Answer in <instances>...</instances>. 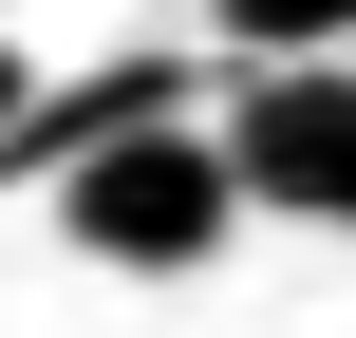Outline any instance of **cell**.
<instances>
[{"label": "cell", "mask_w": 356, "mask_h": 338, "mask_svg": "<svg viewBox=\"0 0 356 338\" xmlns=\"http://www.w3.org/2000/svg\"><path fill=\"white\" fill-rule=\"evenodd\" d=\"M225 226H244L225 132H207L169 75H113V94H94V132H75V169H56V245H75V263H113V282H207V263H225Z\"/></svg>", "instance_id": "1"}, {"label": "cell", "mask_w": 356, "mask_h": 338, "mask_svg": "<svg viewBox=\"0 0 356 338\" xmlns=\"http://www.w3.org/2000/svg\"><path fill=\"white\" fill-rule=\"evenodd\" d=\"M225 169L282 226H356V56H263L225 113Z\"/></svg>", "instance_id": "2"}, {"label": "cell", "mask_w": 356, "mask_h": 338, "mask_svg": "<svg viewBox=\"0 0 356 338\" xmlns=\"http://www.w3.org/2000/svg\"><path fill=\"white\" fill-rule=\"evenodd\" d=\"M207 38H244V56H356V0H207Z\"/></svg>", "instance_id": "3"}, {"label": "cell", "mask_w": 356, "mask_h": 338, "mask_svg": "<svg viewBox=\"0 0 356 338\" xmlns=\"http://www.w3.org/2000/svg\"><path fill=\"white\" fill-rule=\"evenodd\" d=\"M19 113H38V56H19V38H0V132H19Z\"/></svg>", "instance_id": "4"}]
</instances>
